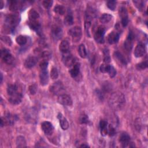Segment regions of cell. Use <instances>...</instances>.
<instances>
[{
	"instance_id": "52a82bcc",
	"label": "cell",
	"mask_w": 148,
	"mask_h": 148,
	"mask_svg": "<svg viewBox=\"0 0 148 148\" xmlns=\"http://www.w3.org/2000/svg\"><path fill=\"white\" fill-rule=\"evenodd\" d=\"M62 61L64 64L67 67H71L75 63L74 58L72 57L69 52L68 53L62 54Z\"/></svg>"
},
{
	"instance_id": "5b68a950",
	"label": "cell",
	"mask_w": 148,
	"mask_h": 148,
	"mask_svg": "<svg viewBox=\"0 0 148 148\" xmlns=\"http://www.w3.org/2000/svg\"><path fill=\"white\" fill-rule=\"evenodd\" d=\"M105 33V28L104 27L99 26L94 34V39L97 43H103L105 41L104 35Z\"/></svg>"
},
{
	"instance_id": "7c38bea8",
	"label": "cell",
	"mask_w": 148,
	"mask_h": 148,
	"mask_svg": "<svg viewBox=\"0 0 148 148\" xmlns=\"http://www.w3.org/2000/svg\"><path fill=\"white\" fill-rule=\"evenodd\" d=\"M23 95L21 92L18 91L10 96H9V101L10 103L13 105H18L19 104L22 100Z\"/></svg>"
},
{
	"instance_id": "7dc6e473",
	"label": "cell",
	"mask_w": 148,
	"mask_h": 148,
	"mask_svg": "<svg viewBox=\"0 0 148 148\" xmlns=\"http://www.w3.org/2000/svg\"><path fill=\"white\" fill-rule=\"evenodd\" d=\"M40 69H47L48 66V61L46 60H43L40 63Z\"/></svg>"
},
{
	"instance_id": "d6a6232c",
	"label": "cell",
	"mask_w": 148,
	"mask_h": 148,
	"mask_svg": "<svg viewBox=\"0 0 148 148\" xmlns=\"http://www.w3.org/2000/svg\"><path fill=\"white\" fill-rule=\"evenodd\" d=\"M54 12L58 14L63 15L65 12V9L63 6L58 5L54 8Z\"/></svg>"
},
{
	"instance_id": "7402d4cb",
	"label": "cell",
	"mask_w": 148,
	"mask_h": 148,
	"mask_svg": "<svg viewBox=\"0 0 148 148\" xmlns=\"http://www.w3.org/2000/svg\"><path fill=\"white\" fill-rule=\"evenodd\" d=\"M57 117L59 120L61 128L63 130H66L69 128V123H68V120H66V119L65 117H64L63 116V115L60 113H58Z\"/></svg>"
},
{
	"instance_id": "ba28073f",
	"label": "cell",
	"mask_w": 148,
	"mask_h": 148,
	"mask_svg": "<svg viewBox=\"0 0 148 148\" xmlns=\"http://www.w3.org/2000/svg\"><path fill=\"white\" fill-rule=\"evenodd\" d=\"M119 15L121 17V23L123 27H126L128 23V12L125 8L121 7L119 10Z\"/></svg>"
},
{
	"instance_id": "f546056e",
	"label": "cell",
	"mask_w": 148,
	"mask_h": 148,
	"mask_svg": "<svg viewBox=\"0 0 148 148\" xmlns=\"http://www.w3.org/2000/svg\"><path fill=\"white\" fill-rule=\"evenodd\" d=\"M78 53L80 57L85 58L87 57V51L84 45L80 44L78 47Z\"/></svg>"
},
{
	"instance_id": "9c48e42d",
	"label": "cell",
	"mask_w": 148,
	"mask_h": 148,
	"mask_svg": "<svg viewBox=\"0 0 148 148\" xmlns=\"http://www.w3.org/2000/svg\"><path fill=\"white\" fill-rule=\"evenodd\" d=\"M41 128L43 132L47 135H51L54 132V127L53 124L47 121H43L41 124Z\"/></svg>"
},
{
	"instance_id": "836d02e7",
	"label": "cell",
	"mask_w": 148,
	"mask_h": 148,
	"mask_svg": "<svg viewBox=\"0 0 148 148\" xmlns=\"http://www.w3.org/2000/svg\"><path fill=\"white\" fill-rule=\"evenodd\" d=\"M79 123L82 124H87L89 121L88 117L87 115L84 114V113H83V114H80V116L79 118Z\"/></svg>"
},
{
	"instance_id": "e575fe53",
	"label": "cell",
	"mask_w": 148,
	"mask_h": 148,
	"mask_svg": "<svg viewBox=\"0 0 148 148\" xmlns=\"http://www.w3.org/2000/svg\"><path fill=\"white\" fill-rule=\"evenodd\" d=\"M107 73H108V75L110 76V77L113 78L116 75V70L115 69V68L112 65H109V68L108 69Z\"/></svg>"
},
{
	"instance_id": "603a6c76",
	"label": "cell",
	"mask_w": 148,
	"mask_h": 148,
	"mask_svg": "<svg viewBox=\"0 0 148 148\" xmlns=\"http://www.w3.org/2000/svg\"><path fill=\"white\" fill-rule=\"evenodd\" d=\"M29 22H38L39 21V14L34 9H31L28 13Z\"/></svg>"
},
{
	"instance_id": "7a4b0ae2",
	"label": "cell",
	"mask_w": 148,
	"mask_h": 148,
	"mask_svg": "<svg viewBox=\"0 0 148 148\" xmlns=\"http://www.w3.org/2000/svg\"><path fill=\"white\" fill-rule=\"evenodd\" d=\"M20 20V16L17 14H10L6 16L5 24L6 28L10 31H12L19 23Z\"/></svg>"
},
{
	"instance_id": "ac0fdd59",
	"label": "cell",
	"mask_w": 148,
	"mask_h": 148,
	"mask_svg": "<svg viewBox=\"0 0 148 148\" xmlns=\"http://www.w3.org/2000/svg\"><path fill=\"white\" fill-rule=\"evenodd\" d=\"M38 62V58L34 56L28 57L24 62V66L26 68L30 69L34 67Z\"/></svg>"
},
{
	"instance_id": "b9f144b4",
	"label": "cell",
	"mask_w": 148,
	"mask_h": 148,
	"mask_svg": "<svg viewBox=\"0 0 148 148\" xmlns=\"http://www.w3.org/2000/svg\"><path fill=\"white\" fill-rule=\"evenodd\" d=\"M37 90H38V86L35 84H31V86H29V92L31 93V94L32 95H34L36 94V92H37Z\"/></svg>"
},
{
	"instance_id": "4dcf8cb0",
	"label": "cell",
	"mask_w": 148,
	"mask_h": 148,
	"mask_svg": "<svg viewBox=\"0 0 148 148\" xmlns=\"http://www.w3.org/2000/svg\"><path fill=\"white\" fill-rule=\"evenodd\" d=\"M16 42L19 45H24L27 42V38L24 35H18L16 38Z\"/></svg>"
},
{
	"instance_id": "1f68e13d",
	"label": "cell",
	"mask_w": 148,
	"mask_h": 148,
	"mask_svg": "<svg viewBox=\"0 0 148 148\" xmlns=\"http://www.w3.org/2000/svg\"><path fill=\"white\" fill-rule=\"evenodd\" d=\"M64 24L67 26H70L73 24V16L71 14H68L64 18Z\"/></svg>"
},
{
	"instance_id": "ee69618b",
	"label": "cell",
	"mask_w": 148,
	"mask_h": 148,
	"mask_svg": "<svg viewBox=\"0 0 148 148\" xmlns=\"http://www.w3.org/2000/svg\"><path fill=\"white\" fill-rule=\"evenodd\" d=\"M104 53V62L105 63H109L110 62V56H109V53L108 50H105L103 51Z\"/></svg>"
},
{
	"instance_id": "83f0119b",
	"label": "cell",
	"mask_w": 148,
	"mask_h": 148,
	"mask_svg": "<svg viewBox=\"0 0 148 148\" xmlns=\"http://www.w3.org/2000/svg\"><path fill=\"white\" fill-rule=\"evenodd\" d=\"M112 18V16L108 13H104L99 18V21L101 23H109Z\"/></svg>"
},
{
	"instance_id": "d590c367",
	"label": "cell",
	"mask_w": 148,
	"mask_h": 148,
	"mask_svg": "<svg viewBox=\"0 0 148 148\" xmlns=\"http://www.w3.org/2000/svg\"><path fill=\"white\" fill-rule=\"evenodd\" d=\"M147 67V62L146 61H142L141 62H139L136 64V68L138 70H144Z\"/></svg>"
},
{
	"instance_id": "bcb514c9",
	"label": "cell",
	"mask_w": 148,
	"mask_h": 148,
	"mask_svg": "<svg viewBox=\"0 0 148 148\" xmlns=\"http://www.w3.org/2000/svg\"><path fill=\"white\" fill-rule=\"evenodd\" d=\"M50 53L49 52H48L47 51H43V53H42L41 54V57L44 58L45 60H49L50 58Z\"/></svg>"
},
{
	"instance_id": "ab89813d",
	"label": "cell",
	"mask_w": 148,
	"mask_h": 148,
	"mask_svg": "<svg viewBox=\"0 0 148 148\" xmlns=\"http://www.w3.org/2000/svg\"><path fill=\"white\" fill-rule=\"evenodd\" d=\"M108 134L110 136L114 135V134H116V130L111 124L108 125Z\"/></svg>"
},
{
	"instance_id": "6da1fadb",
	"label": "cell",
	"mask_w": 148,
	"mask_h": 148,
	"mask_svg": "<svg viewBox=\"0 0 148 148\" xmlns=\"http://www.w3.org/2000/svg\"><path fill=\"white\" fill-rule=\"evenodd\" d=\"M109 104L110 108L114 110L122 109L125 104L124 95L120 92L113 93L109 99Z\"/></svg>"
},
{
	"instance_id": "3957f363",
	"label": "cell",
	"mask_w": 148,
	"mask_h": 148,
	"mask_svg": "<svg viewBox=\"0 0 148 148\" xmlns=\"http://www.w3.org/2000/svg\"><path fill=\"white\" fill-rule=\"evenodd\" d=\"M68 34L72 37V39L73 42H77L80 40L82 38V28L79 26L72 27L69 30Z\"/></svg>"
},
{
	"instance_id": "7bdbcfd3",
	"label": "cell",
	"mask_w": 148,
	"mask_h": 148,
	"mask_svg": "<svg viewBox=\"0 0 148 148\" xmlns=\"http://www.w3.org/2000/svg\"><path fill=\"white\" fill-rule=\"evenodd\" d=\"M1 40L2 41H3L5 43H6V45L10 46L12 45V40L10 39V38L8 36H1Z\"/></svg>"
},
{
	"instance_id": "484cf974",
	"label": "cell",
	"mask_w": 148,
	"mask_h": 148,
	"mask_svg": "<svg viewBox=\"0 0 148 148\" xmlns=\"http://www.w3.org/2000/svg\"><path fill=\"white\" fill-rule=\"evenodd\" d=\"M99 128L101 135L103 136L108 134V123L105 120H101L99 122Z\"/></svg>"
},
{
	"instance_id": "e0dca14e",
	"label": "cell",
	"mask_w": 148,
	"mask_h": 148,
	"mask_svg": "<svg viewBox=\"0 0 148 148\" xmlns=\"http://www.w3.org/2000/svg\"><path fill=\"white\" fill-rule=\"evenodd\" d=\"M119 142L122 147H125L128 146L130 142V135L127 132H122L119 136Z\"/></svg>"
},
{
	"instance_id": "8d00e7d4",
	"label": "cell",
	"mask_w": 148,
	"mask_h": 148,
	"mask_svg": "<svg viewBox=\"0 0 148 148\" xmlns=\"http://www.w3.org/2000/svg\"><path fill=\"white\" fill-rule=\"evenodd\" d=\"M50 77L51 78V79L53 80H55L57 79L58 77V71L57 69V68L56 67H53L51 72H50Z\"/></svg>"
},
{
	"instance_id": "c3c4849f",
	"label": "cell",
	"mask_w": 148,
	"mask_h": 148,
	"mask_svg": "<svg viewBox=\"0 0 148 148\" xmlns=\"http://www.w3.org/2000/svg\"><path fill=\"white\" fill-rule=\"evenodd\" d=\"M80 147H89V146H88V145H86V144L84 143V144L81 145L80 146Z\"/></svg>"
},
{
	"instance_id": "74e56055",
	"label": "cell",
	"mask_w": 148,
	"mask_h": 148,
	"mask_svg": "<svg viewBox=\"0 0 148 148\" xmlns=\"http://www.w3.org/2000/svg\"><path fill=\"white\" fill-rule=\"evenodd\" d=\"M116 1H108L107 2V6L111 10H114L116 7Z\"/></svg>"
},
{
	"instance_id": "d6986e66",
	"label": "cell",
	"mask_w": 148,
	"mask_h": 148,
	"mask_svg": "<svg viewBox=\"0 0 148 148\" xmlns=\"http://www.w3.org/2000/svg\"><path fill=\"white\" fill-rule=\"evenodd\" d=\"M108 42L109 44H114L119 41V34L116 31H112L108 35Z\"/></svg>"
},
{
	"instance_id": "f1b7e54d",
	"label": "cell",
	"mask_w": 148,
	"mask_h": 148,
	"mask_svg": "<svg viewBox=\"0 0 148 148\" xmlns=\"http://www.w3.org/2000/svg\"><path fill=\"white\" fill-rule=\"evenodd\" d=\"M16 145L17 147H26V140L24 137L22 136H18L16 139Z\"/></svg>"
},
{
	"instance_id": "277c9868",
	"label": "cell",
	"mask_w": 148,
	"mask_h": 148,
	"mask_svg": "<svg viewBox=\"0 0 148 148\" xmlns=\"http://www.w3.org/2000/svg\"><path fill=\"white\" fill-rule=\"evenodd\" d=\"M1 57L2 60V61L10 65L12 64L14 60V57L12 56V54L10 53L9 50L6 49H3L1 50Z\"/></svg>"
},
{
	"instance_id": "d4e9b609",
	"label": "cell",
	"mask_w": 148,
	"mask_h": 148,
	"mask_svg": "<svg viewBox=\"0 0 148 148\" xmlns=\"http://www.w3.org/2000/svg\"><path fill=\"white\" fill-rule=\"evenodd\" d=\"M59 49H60V51L62 54H65V53H69V42L66 40H62L59 45Z\"/></svg>"
},
{
	"instance_id": "4316f807",
	"label": "cell",
	"mask_w": 148,
	"mask_h": 148,
	"mask_svg": "<svg viewBox=\"0 0 148 148\" xmlns=\"http://www.w3.org/2000/svg\"><path fill=\"white\" fill-rule=\"evenodd\" d=\"M18 91H19L18 87L17 84H12L8 85V88H7V93H8V96L11 95Z\"/></svg>"
},
{
	"instance_id": "f907efd6",
	"label": "cell",
	"mask_w": 148,
	"mask_h": 148,
	"mask_svg": "<svg viewBox=\"0 0 148 148\" xmlns=\"http://www.w3.org/2000/svg\"><path fill=\"white\" fill-rule=\"evenodd\" d=\"M2 80H3V76H2V74L1 73V83L2 82Z\"/></svg>"
},
{
	"instance_id": "2e32d148",
	"label": "cell",
	"mask_w": 148,
	"mask_h": 148,
	"mask_svg": "<svg viewBox=\"0 0 148 148\" xmlns=\"http://www.w3.org/2000/svg\"><path fill=\"white\" fill-rule=\"evenodd\" d=\"M134 53V56L137 58H139L143 56L146 53L145 46L142 43H139L136 46Z\"/></svg>"
},
{
	"instance_id": "cb8c5ba5",
	"label": "cell",
	"mask_w": 148,
	"mask_h": 148,
	"mask_svg": "<svg viewBox=\"0 0 148 148\" xmlns=\"http://www.w3.org/2000/svg\"><path fill=\"white\" fill-rule=\"evenodd\" d=\"M113 56H114V58L116 59V60L121 65H124V66L127 65V61H126L125 57L120 52H119V51L114 52Z\"/></svg>"
},
{
	"instance_id": "5bb4252c",
	"label": "cell",
	"mask_w": 148,
	"mask_h": 148,
	"mask_svg": "<svg viewBox=\"0 0 148 148\" xmlns=\"http://www.w3.org/2000/svg\"><path fill=\"white\" fill-rule=\"evenodd\" d=\"M64 90V86L60 82L54 83L50 87V91L54 94L57 95Z\"/></svg>"
},
{
	"instance_id": "f35d334b",
	"label": "cell",
	"mask_w": 148,
	"mask_h": 148,
	"mask_svg": "<svg viewBox=\"0 0 148 148\" xmlns=\"http://www.w3.org/2000/svg\"><path fill=\"white\" fill-rule=\"evenodd\" d=\"M109 66V65L108 63L104 62L101 65V66L99 67V70L102 73H107Z\"/></svg>"
},
{
	"instance_id": "30bf717a",
	"label": "cell",
	"mask_w": 148,
	"mask_h": 148,
	"mask_svg": "<svg viewBox=\"0 0 148 148\" xmlns=\"http://www.w3.org/2000/svg\"><path fill=\"white\" fill-rule=\"evenodd\" d=\"M51 35L53 39L59 40L62 36V30L61 27L57 25H53L51 28Z\"/></svg>"
},
{
	"instance_id": "681fc988",
	"label": "cell",
	"mask_w": 148,
	"mask_h": 148,
	"mask_svg": "<svg viewBox=\"0 0 148 148\" xmlns=\"http://www.w3.org/2000/svg\"><path fill=\"white\" fill-rule=\"evenodd\" d=\"M3 7V2L2 1H1V7H0V9H2Z\"/></svg>"
},
{
	"instance_id": "4fadbf2b",
	"label": "cell",
	"mask_w": 148,
	"mask_h": 148,
	"mask_svg": "<svg viewBox=\"0 0 148 148\" xmlns=\"http://www.w3.org/2000/svg\"><path fill=\"white\" fill-rule=\"evenodd\" d=\"M16 116L14 115H12L11 114L9 113L6 114L4 118L1 117V126L3 127L5 125H12L13 124L16 119Z\"/></svg>"
},
{
	"instance_id": "f6af8a7d",
	"label": "cell",
	"mask_w": 148,
	"mask_h": 148,
	"mask_svg": "<svg viewBox=\"0 0 148 148\" xmlns=\"http://www.w3.org/2000/svg\"><path fill=\"white\" fill-rule=\"evenodd\" d=\"M52 3H53V1H50V0H46L42 2L43 6L46 9L50 8L52 5Z\"/></svg>"
},
{
	"instance_id": "8992f818",
	"label": "cell",
	"mask_w": 148,
	"mask_h": 148,
	"mask_svg": "<svg viewBox=\"0 0 148 148\" xmlns=\"http://www.w3.org/2000/svg\"><path fill=\"white\" fill-rule=\"evenodd\" d=\"M57 101L58 103L64 106H71L72 105V99L70 95L68 94H61L58 96Z\"/></svg>"
},
{
	"instance_id": "8fae6325",
	"label": "cell",
	"mask_w": 148,
	"mask_h": 148,
	"mask_svg": "<svg viewBox=\"0 0 148 148\" xmlns=\"http://www.w3.org/2000/svg\"><path fill=\"white\" fill-rule=\"evenodd\" d=\"M134 39V35L132 32H130L126 40L124 43V47L127 51H130L133 46V40Z\"/></svg>"
},
{
	"instance_id": "ffe728a7",
	"label": "cell",
	"mask_w": 148,
	"mask_h": 148,
	"mask_svg": "<svg viewBox=\"0 0 148 148\" xmlns=\"http://www.w3.org/2000/svg\"><path fill=\"white\" fill-rule=\"evenodd\" d=\"M9 9L12 12H15L22 8V2L17 1H10L9 2Z\"/></svg>"
},
{
	"instance_id": "44dd1931",
	"label": "cell",
	"mask_w": 148,
	"mask_h": 148,
	"mask_svg": "<svg viewBox=\"0 0 148 148\" xmlns=\"http://www.w3.org/2000/svg\"><path fill=\"white\" fill-rule=\"evenodd\" d=\"M69 72L73 78L75 79L77 77L80 73V64L78 62H75L69 70Z\"/></svg>"
},
{
	"instance_id": "9a60e30c",
	"label": "cell",
	"mask_w": 148,
	"mask_h": 148,
	"mask_svg": "<svg viewBox=\"0 0 148 148\" xmlns=\"http://www.w3.org/2000/svg\"><path fill=\"white\" fill-rule=\"evenodd\" d=\"M39 79L40 83L42 86H46L49 83V74L47 69H40V74H39Z\"/></svg>"
},
{
	"instance_id": "60d3db41",
	"label": "cell",
	"mask_w": 148,
	"mask_h": 148,
	"mask_svg": "<svg viewBox=\"0 0 148 148\" xmlns=\"http://www.w3.org/2000/svg\"><path fill=\"white\" fill-rule=\"evenodd\" d=\"M133 3L138 10H141L143 8V2L142 1H133Z\"/></svg>"
}]
</instances>
